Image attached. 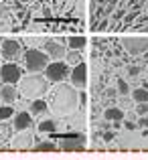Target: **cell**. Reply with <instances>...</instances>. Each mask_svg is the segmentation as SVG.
<instances>
[{"label": "cell", "instance_id": "1", "mask_svg": "<svg viewBox=\"0 0 148 160\" xmlns=\"http://www.w3.org/2000/svg\"><path fill=\"white\" fill-rule=\"evenodd\" d=\"M77 102H79L77 91L69 85H61V87H57L55 93H53L51 109H53V113H57V116H67V113H71L77 108Z\"/></svg>", "mask_w": 148, "mask_h": 160}, {"label": "cell", "instance_id": "2", "mask_svg": "<svg viewBox=\"0 0 148 160\" xmlns=\"http://www.w3.org/2000/svg\"><path fill=\"white\" fill-rule=\"evenodd\" d=\"M47 87H49V79L39 73H31L27 77H20V93L28 99H37L41 95H45Z\"/></svg>", "mask_w": 148, "mask_h": 160}, {"label": "cell", "instance_id": "3", "mask_svg": "<svg viewBox=\"0 0 148 160\" xmlns=\"http://www.w3.org/2000/svg\"><path fill=\"white\" fill-rule=\"evenodd\" d=\"M49 55L45 51H39V49H28L24 51V67H27L31 73H41L45 71V67L49 65Z\"/></svg>", "mask_w": 148, "mask_h": 160}, {"label": "cell", "instance_id": "4", "mask_svg": "<svg viewBox=\"0 0 148 160\" xmlns=\"http://www.w3.org/2000/svg\"><path fill=\"white\" fill-rule=\"evenodd\" d=\"M69 63L61 61V59H53V63H49L45 67V77L49 79L51 83H61L69 77Z\"/></svg>", "mask_w": 148, "mask_h": 160}, {"label": "cell", "instance_id": "5", "mask_svg": "<svg viewBox=\"0 0 148 160\" xmlns=\"http://www.w3.org/2000/svg\"><path fill=\"white\" fill-rule=\"evenodd\" d=\"M23 77V71L16 63H4L0 65V79L2 83H18Z\"/></svg>", "mask_w": 148, "mask_h": 160}, {"label": "cell", "instance_id": "6", "mask_svg": "<svg viewBox=\"0 0 148 160\" xmlns=\"http://www.w3.org/2000/svg\"><path fill=\"white\" fill-rule=\"evenodd\" d=\"M85 148V136L81 134H67L63 136V142H61V150L65 152H75V150H83Z\"/></svg>", "mask_w": 148, "mask_h": 160}, {"label": "cell", "instance_id": "7", "mask_svg": "<svg viewBox=\"0 0 148 160\" xmlns=\"http://www.w3.org/2000/svg\"><path fill=\"white\" fill-rule=\"evenodd\" d=\"M69 79H71V83H73L75 87H85L87 85V65H85V63L79 61L77 65L71 69Z\"/></svg>", "mask_w": 148, "mask_h": 160}, {"label": "cell", "instance_id": "8", "mask_svg": "<svg viewBox=\"0 0 148 160\" xmlns=\"http://www.w3.org/2000/svg\"><path fill=\"white\" fill-rule=\"evenodd\" d=\"M33 126V113L31 112H18L12 116V128L23 132V130H28Z\"/></svg>", "mask_w": 148, "mask_h": 160}, {"label": "cell", "instance_id": "9", "mask_svg": "<svg viewBox=\"0 0 148 160\" xmlns=\"http://www.w3.org/2000/svg\"><path fill=\"white\" fill-rule=\"evenodd\" d=\"M0 49H2L4 59H14L16 55L20 53V43L16 39H4L2 45H0Z\"/></svg>", "mask_w": 148, "mask_h": 160}, {"label": "cell", "instance_id": "10", "mask_svg": "<svg viewBox=\"0 0 148 160\" xmlns=\"http://www.w3.org/2000/svg\"><path fill=\"white\" fill-rule=\"evenodd\" d=\"M45 53L51 59H63L65 57V45L57 43V41H45Z\"/></svg>", "mask_w": 148, "mask_h": 160}, {"label": "cell", "instance_id": "11", "mask_svg": "<svg viewBox=\"0 0 148 160\" xmlns=\"http://www.w3.org/2000/svg\"><path fill=\"white\" fill-rule=\"evenodd\" d=\"M16 98H18V91H16L14 83H2V87H0V99L4 103H14Z\"/></svg>", "mask_w": 148, "mask_h": 160}, {"label": "cell", "instance_id": "12", "mask_svg": "<svg viewBox=\"0 0 148 160\" xmlns=\"http://www.w3.org/2000/svg\"><path fill=\"white\" fill-rule=\"evenodd\" d=\"M124 47L130 53L138 55V53L144 51V49H148V39H124Z\"/></svg>", "mask_w": 148, "mask_h": 160}, {"label": "cell", "instance_id": "13", "mask_svg": "<svg viewBox=\"0 0 148 160\" xmlns=\"http://www.w3.org/2000/svg\"><path fill=\"white\" fill-rule=\"evenodd\" d=\"M104 118L108 122H124V112L120 108H108L104 112Z\"/></svg>", "mask_w": 148, "mask_h": 160}, {"label": "cell", "instance_id": "14", "mask_svg": "<svg viewBox=\"0 0 148 160\" xmlns=\"http://www.w3.org/2000/svg\"><path fill=\"white\" fill-rule=\"evenodd\" d=\"M85 43H87L85 37H69V39H67V47L69 49H77V51L85 47Z\"/></svg>", "mask_w": 148, "mask_h": 160}, {"label": "cell", "instance_id": "15", "mask_svg": "<svg viewBox=\"0 0 148 160\" xmlns=\"http://www.w3.org/2000/svg\"><path fill=\"white\" fill-rule=\"evenodd\" d=\"M47 109H49V106L41 98H37V99L31 102V113H43V112H47Z\"/></svg>", "mask_w": 148, "mask_h": 160}, {"label": "cell", "instance_id": "16", "mask_svg": "<svg viewBox=\"0 0 148 160\" xmlns=\"http://www.w3.org/2000/svg\"><path fill=\"white\" fill-rule=\"evenodd\" d=\"M132 98L136 99L138 103L148 102V89H144V87H138V89H134V91H132Z\"/></svg>", "mask_w": 148, "mask_h": 160}, {"label": "cell", "instance_id": "17", "mask_svg": "<svg viewBox=\"0 0 148 160\" xmlns=\"http://www.w3.org/2000/svg\"><path fill=\"white\" fill-rule=\"evenodd\" d=\"M37 152H55L57 150V146L53 144V142H39V144L35 146Z\"/></svg>", "mask_w": 148, "mask_h": 160}, {"label": "cell", "instance_id": "18", "mask_svg": "<svg viewBox=\"0 0 148 160\" xmlns=\"http://www.w3.org/2000/svg\"><path fill=\"white\" fill-rule=\"evenodd\" d=\"M14 116V109H12L10 103H4V106H0V120H8V118Z\"/></svg>", "mask_w": 148, "mask_h": 160}, {"label": "cell", "instance_id": "19", "mask_svg": "<svg viewBox=\"0 0 148 160\" xmlns=\"http://www.w3.org/2000/svg\"><path fill=\"white\" fill-rule=\"evenodd\" d=\"M55 128H57V122H53V120H45L39 124L41 132H55Z\"/></svg>", "mask_w": 148, "mask_h": 160}, {"label": "cell", "instance_id": "20", "mask_svg": "<svg viewBox=\"0 0 148 160\" xmlns=\"http://www.w3.org/2000/svg\"><path fill=\"white\" fill-rule=\"evenodd\" d=\"M67 63H73V65H77L79 61H81V55L77 53V49H69V55H67Z\"/></svg>", "mask_w": 148, "mask_h": 160}, {"label": "cell", "instance_id": "21", "mask_svg": "<svg viewBox=\"0 0 148 160\" xmlns=\"http://www.w3.org/2000/svg\"><path fill=\"white\" fill-rule=\"evenodd\" d=\"M118 91H120L122 95H126V93H128V91H130L128 83H126V81H122V79H120V81H118Z\"/></svg>", "mask_w": 148, "mask_h": 160}, {"label": "cell", "instance_id": "22", "mask_svg": "<svg viewBox=\"0 0 148 160\" xmlns=\"http://www.w3.org/2000/svg\"><path fill=\"white\" fill-rule=\"evenodd\" d=\"M138 113H140V116H146L148 113V102H142L140 106H138Z\"/></svg>", "mask_w": 148, "mask_h": 160}, {"label": "cell", "instance_id": "23", "mask_svg": "<svg viewBox=\"0 0 148 160\" xmlns=\"http://www.w3.org/2000/svg\"><path fill=\"white\" fill-rule=\"evenodd\" d=\"M128 71H130V75H138L140 73V67H128Z\"/></svg>", "mask_w": 148, "mask_h": 160}, {"label": "cell", "instance_id": "24", "mask_svg": "<svg viewBox=\"0 0 148 160\" xmlns=\"http://www.w3.org/2000/svg\"><path fill=\"white\" fill-rule=\"evenodd\" d=\"M104 140H105V142H112V140H114V134H112V132H105V134H104Z\"/></svg>", "mask_w": 148, "mask_h": 160}, {"label": "cell", "instance_id": "25", "mask_svg": "<svg viewBox=\"0 0 148 160\" xmlns=\"http://www.w3.org/2000/svg\"><path fill=\"white\" fill-rule=\"evenodd\" d=\"M140 126H142V128H148V118H142V120H140Z\"/></svg>", "mask_w": 148, "mask_h": 160}, {"label": "cell", "instance_id": "26", "mask_svg": "<svg viewBox=\"0 0 148 160\" xmlns=\"http://www.w3.org/2000/svg\"><path fill=\"white\" fill-rule=\"evenodd\" d=\"M79 102L85 103V102H87V95H85V93H79Z\"/></svg>", "mask_w": 148, "mask_h": 160}, {"label": "cell", "instance_id": "27", "mask_svg": "<svg viewBox=\"0 0 148 160\" xmlns=\"http://www.w3.org/2000/svg\"><path fill=\"white\" fill-rule=\"evenodd\" d=\"M124 126H126V128H128V130H134V128H136V126H134V124H132V122H126V124H124Z\"/></svg>", "mask_w": 148, "mask_h": 160}, {"label": "cell", "instance_id": "28", "mask_svg": "<svg viewBox=\"0 0 148 160\" xmlns=\"http://www.w3.org/2000/svg\"><path fill=\"white\" fill-rule=\"evenodd\" d=\"M0 136H8V130H2V128H0Z\"/></svg>", "mask_w": 148, "mask_h": 160}, {"label": "cell", "instance_id": "29", "mask_svg": "<svg viewBox=\"0 0 148 160\" xmlns=\"http://www.w3.org/2000/svg\"><path fill=\"white\" fill-rule=\"evenodd\" d=\"M0 65H2V55H0Z\"/></svg>", "mask_w": 148, "mask_h": 160}, {"label": "cell", "instance_id": "30", "mask_svg": "<svg viewBox=\"0 0 148 160\" xmlns=\"http://www.w3.org/2000/svg\"><path fill=\"white\" fill-rule=\"evenodd\" d=\"M2 41H4V39H2V37H0V45H2Z\"/></svg>", "mask_w": 148, "mask_h": 160}]
</instances>
